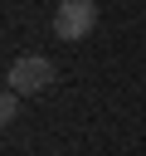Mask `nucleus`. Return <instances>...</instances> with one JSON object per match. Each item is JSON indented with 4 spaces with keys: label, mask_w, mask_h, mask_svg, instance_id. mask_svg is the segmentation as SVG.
Masks as SVG:
<instances>
[{
    "label": "nucleus",
    "mask_w": 146,
    "mask_h": 156,
    "mask_svg": "<svg viewBox=\"0 0 146 156\" xmlns=\"http://www.w3.org/2000/svg\"><path fill=\"white\" fill-rule=\"evenodd\" d=\"M54 78H58L54 58H44V54H24V58H15V63H10L5 88H10V93H19V98H34V93L54 88Z\"/></svg>",
    "instance_id": "1"
},
{
    "label": "nucleus",
    "mask_w": 146,
    "mask_h": 156,
    "mask_svg": "<svg viewBox=\"0 0 146 156\" xmlns=\"http://www.w3.org/2000/svg\"><path fill=\"white\" fill-rule=\"evenodd\" d=\"M92 29H97V5L92 0H58V10H54V39L78 44Z\"/></svg>",
    "instance_id": "2"
},
{
    "label": "nucleus",
    "mask_w": 146,
    "mask_h": 156,
    "mask_svg": "<svg viewBox=\"0 0 146 156\" xmlns=\"http://www.w3.org/2000/svg\"><path fill=\"white\" fill-rule=\"evenodd\" d=\"M15 117H19V93L5 88V98H0V122H15Z\"/></svg>",
    "instance_id": "3"
}]
</instances>
